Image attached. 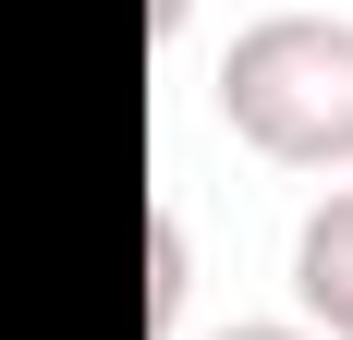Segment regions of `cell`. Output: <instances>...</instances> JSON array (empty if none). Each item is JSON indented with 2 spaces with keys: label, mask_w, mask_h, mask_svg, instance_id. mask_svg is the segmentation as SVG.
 I'll return each mask as SVG.
<instances>
[{
  "label": "cell",
  "mask_w": 353,
  "mask_h": 340,
  "mask_svg": "<svg viewBox=\"0 0 353 340\" xmlns=\"http://www.w3.org/2000/svg\"><path fill=\"white\" fill-rule=\"evenodd\" d=\"M219 122L281 170H353V12H256L219 49Z\"/></svg>",
  "instance_id": "6da1fadb"
},
{
  "label": "cell",
  "mask_w": 353,
  "mask_h": 340,
  "mask_svg": "<svg viewBox=\"0 0 353 340\" xmlns=\"http://www.w3.org/2000/svg\"><path fill=\"white\" fill-rule=\"evenodd\" d=\"M292 304L317 340H353V182H329L292 219Z\"/></svg>",
  "instance_id": "7a4b0ae2"
},
{
  "label": "cell",
  "mask_w": 353,
  "mask_h": 340,
  "mask_svg": "<svg viewBox=\"0 0 353 340\" xmlns=\"http://www.w3.org/2000/svg\"><path fill=\"white\" fill-rule=\"evenodd\" d=\"M183 292H195V243H183L171 206H146V328H159V340L183 328Z\"/></svg>",
  "instance_id": "3957f363"
},
{
  "label": "cell",
  "mask_w": 353,
  "mask_h": 340,
  "mask_svg": "<svg viewBox=\"0 0 353 340\" xmlns=\"http://www.w3.org/2000/svg\"><path fill=\"white\" fill-rule=\"evenodd\" d=\"M208 340H317V328H292V316H244V328H208Z\"/></svg>",
  "instance_id": "277c9868"
},
{
  "label": "cell",
  "mask_w": 353,
  "mask_h": 340,
  "mask_svg": "<svg viewBox=\"0 0 353 340\" xmlns=\"http://www.w3.org/2000/svg\"><path fill=\"white\" fill-rule=\"evenodd\" d=\"M183 12H195V0H146V36H183Z\"/></svg>",
  "instance_id": "5b68a950"
}]
</instances>
